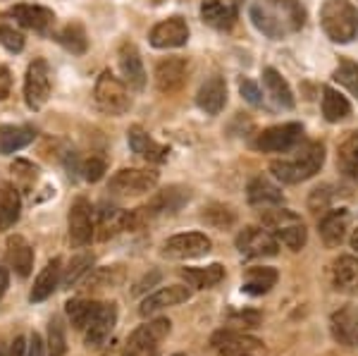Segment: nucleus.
Masks as SVG:
<instances>
[{"label": "nucleus", "instance_id": "obj_23", "mask_svg": "<svg viewBox=\"0 0 358 356\" xmlns=\"http://www.w3.org/2000/svg\"><path fill=\"white\" fill-rule=\"evenodd\" d=\"M196 103L206 115H220L224 103H227V84L222 77H210L201 84Z\"/></svg>", "mask_w": 358, "mask_h": 356}, {"label": "nucleus", "instance_id": "obj_5", "mask_svg": "<svg viewBox=\"0 0 358 356\" xmlns=\"http://www.w3.org/2000/svg\"><path fill=\"white\" fill-rule=\"evenodd\" d=\"M170 325L172 323L167 318H155V320H148V323L138 325V328L127 337L122 356H155L160 344L170 335Z\"/></svg>", "mask_w": 358, "mask_h": 356}, {"label": "nucleus", "instance_id": "obj_21", "mask_svg": "<svg viewBox=\"0 0 358 356\" xmlns=\"http://www.w3.org/2000/svg\"><path fill=\"white\" fill-rule=\"evenodd\" d=\"M10 17H15L17 24L31 29V31H38V34H45L55 22L53 10L43 8V5H15V8L10 10Z\"/></svg>", "mask_w": 358, "mask_h": 356}, {"label": "nucleus", "instance_id": "obj_20", "mask_svg": "<svg viewBox=\"0 0 358 356\" xmlns=\"http://www.w3.org/2000/svg\"><path fill=\"white\" fill-rule=\"evenodd\" d=\"M117 57H120V70L124 74V82L134 91H143V86H146V70H143V60L138 55L136 45L124 41L120 45Z\"/></svg>", "mask_w": 358, "mask_h": 356}, {"label": "nucleus", "instance_id": "obj_35", "mask_svg": "<svg viewBox=\"0 0 358 356\" xmlns=\"http://www.w3.org/2000/svg\"><path fill=\"white\" fill-rule=\"evenodd\" d=\"M55 38L72 55H84L86 48H89V38H86V31L79 22H69L67 27H62Z\"/></svg>", "mask_w": 358, "mask_h": 356}, {"label": "nucleus", "instance_id": "obj_9", "mask_svg": "<svg viewBox=\"0 0 358 356\" xmlns=\"http://www.w3.org/2000/svg\"><path fill=\"white\" fill-rule=\"evenodd\" d=\"M303 127L299 122H287V124H275L258 134L256 148L263 153H289L301 143Z\"/></svg>", "mask_w": 358, "mask_h": 356}, {"label": "nucleus", "instance_id": "obj_34", "mask_svg": "<svg viewBox=\"0 0 358 356\" xmlns=\"http://www.w3.org/2000/svg\"><path fill=\"white\" fill-rule=\"evenodd\" d=\"M127 215L129 211H122V208H103L98 211V239H108V237H115L120 232H127Z\"/></svg>", "mask_w": 358, "mask_h": 356}, {"label": "nucleus", "instance_id": "obj_44", "mask_svg": "<svg viewBox=\"0 0 358 356\" xmlns=\"http://www.w3.org/2000/svg\"><path fill=\"white\" fill-rule=\"evenodd\" d=\"M10 170L15 172V180L20 182V187H24V189L31 187L38 177V168L34 163H29V160H15Z\"/></svg>", "mask_w": 358, "mask_h": 356}, {"label": "nucleus", "instance_id": "obj_36", "mask_svg": "<svg viewBox=\"0 0 358 356\" xmlns=\"http://www.w3.org/2000/svg\"><path fill=\"white\" fill-rule=\"evenodd\" d=\"M98 306L101 304L98 301H91V299H72L65 304V311H67V318L69 323L74 325V330H86V325L91 323V318L96 315Z\"/></svg>", "mask_w": 358, "mask_h": 356}, {"label": "nucleus", "instance_id": "obj_41", "mask_svg": "<svg viewBox=\"0 0 358 356\" xmlns=\"http://www.w3.org/2000/svg\"><path fill=\"white\" fill-rule=\"evenodd\" d=\"M334 82H339L354 96H358V62H351V60L339 62V67L334 70Z\"/></svg>", "mask_w": 358, "mask_h": 356}, {"label": "nucleus", "instance_id": "obj_24", "mask_svg": "<svg viewBox=\"0 0 358 356\" xmlns=\"http://www.w3.org/2000/svg\"><path fill=\"white\" fill-rule=\"evenodd\" d=\"M60 280H62V261L60 258H53V261L45 263V268L38 273L36 283L31 287V294H29V301L31 304L45 301L57 290Z\"/></svg>", "mask_w": 358, "mask_h": 356}, {"label": "nucleus", "instance_id": "obj_15", "mask_svg": "<svg viewBox=\"0 0 358 356\" xmlns=\"http://www.w3.org/2000/svg\"><path fill=\"white\" fill-rule=\"evenodd\" d=\"M153 48H179L189 41V24L182 17H167L151 29Z\"/></svg>", "mask_w": 358, "mask_h": 356}, {"label": "nucleus", "instance_id": "obj_51", "mask_svg": "<svg viewBox=\"0 0 358 356\" xmlns=\"http://www.w3.org/2000/svg\"><path fill=\"white\" fill-rule=\"evenodd\" d=\"M8 356H27V340L24 337H15V342L10 344Z\"/></svg>", "mask_w": 358, "mask_h": 356}, {"label": "nucleus", "instance_id": "obj_25", "mask_svg": "<svg viewBox=\"0 0 358 356\" xmlns=\"http://www.w3.org/2000/svg\"><path fill=\"white\" fill-rule=\"evenodd\" d=\"M22 215V197L20 189L8 182H0V232L15 227Z\"/></svg>", "mask_w": 358, "mask_h": 356}, {"label": "nucleus", "instance_id": "obj_29", "mask_svg": "<svg viewBox=\"0 0 358 356\" xmlns=\"http://www.w3.org/2000/svg\"><path fill=\"white\" fill-rule=\"evenodd\" d=\"M275 283H277V271H275V268L256 266V268H248V271H246L244 287H241V290H244L246 294L261 297V294H268V292L275 287Z\"/></svg>", "mask_w": 358, "mask_h": 356}, {"label": "nucleus", "instance_id": "obj_2", "mask_svg": "<svg viewBox=\"0 0 358 356\" xmlns=\"http://www.w3.org/2000/svg\"><path fill=\"white\" fill-rule=\"evenodd\" d=\"M325 163V146L320 141H308L292 158H282L270 163V172L285 185H299L315 175Z\"/></svg>", "mask_w": 358, "mask_h": 356}, {"label": "nucleus", "instance_id": "obj_18", "mask_svg": "<svg viewBox=\"0 0 358 356\" xmlns=\"http://www.w3.org/2000/svg\"><path fill=\"white\" fill-rule=\"evenodd\" d=\"M189 297H192V292H189L184 285L163 287V290L153 292V294H148L146 299H143L138 313H141V315H153V313L163 311V308H170V306H177V304L189 301Z\"/></svg>", "mask_w": 358, "mask_h": 356}, {"label": "nucleus", "instance_id": "obj_43", "mask_svg": "<svg viewBox=\"0 0 358 356\" xmlns=\"http://www.w3.org/2000/svg\"><path fill=\"white\" fill-rule=\"evenodd\" d=\"M122 280V271L120 268H101V271L91 273L89 278V290H106V287H113Z\"/></svg>", "mask_w": 358, "mask_h": 356}, {"label": "nucleus", "instance_id": "obj_39", "mask_svg": "<svg viewBox=\"0 0 358 356\" xmlns=\"http://www.w3.org/2000/svg\"><path fill=\"white\" fill-rule=\"evenodd\" d=\"M91 268H94V256H91V254L74 256L72 261H69V266L65 268V273H62L60 285L62 287H74V285L79 283V280L84 278V275L91 273Z\"/></svg>", "mask_w": 358, "mask_h": 356}, {"label": "nucleus", "instance_id": "obj_42", "mask_svg": "<svg viewBox=\"0 0 358 356\" xmlns=\"http://www.w3.org/2000/svg\"><path fill=\"white\" fill-rule=\"evenodd\" d=\"M203 220L210 222L213 227L222 229V227H229L234 222V211L227 208V206H220V204H213L210 208L203 213Z\"/></svg>", "mask_w": 358, "mask_h": 356}, {"label": "nucleus", "instance_id": "obj_19", "mask_svg": "<svg viewBox=\"0 0 358 356\" xmlns=\"http://www.w3.org/2000/svg\"><path fill=\"white\" fill-rule=\"evenodd\" d=\"M192 199V192L184 187H167L163 192H158L155 197L148 201V206H143L148 220L155 215H165V213H177L187 201Z\"/></svg>", "mask_w": 358, "mask_h": 356}, {"label": "nucleus", "instance_id": "obj_47", "mask_svg": "<svg viewBox=\"0 0 358 356\" xmlns=\"http://www.w3.org/2000/svg\"><path fill=\"white\" fill-rule=\"evenodd\" d=\"M239 91H241V96L251 103V106H256V108H261L263 106V94H261V89H258L256 84L251 82V79H239Z\"/></svg>", "mask_w": 358, "mask_h": 356}, {"label": "nucleus", "instance_id": "obj_54", "mask_svg": "<svg viewBox=\"0 0 358 356\" xmlns=\"http://www.w3.org/2000/svg\"><path fill=\"white\" fill-rule=\"evenodd\" d=\"M0 356H8V352H5V349H3V347H0Z\"/></svg>", "mask_w": 358, "mask_h": 356}, {"label": "nucleus", "instance_id": "obj_31", "mask_svg": "<svg viewBox=\"0 0 358 356\" xmlns=\"http://www.w3.org/2000/svg\"><path fill=\"white\" fill-rule=\"evenodd\" d=\"M334 285L342 292L358 294V258L339 256L334 261Z\"/></svg>", "mask_w": 358, "mask_h": 356}, {"label": "nucleus", "instance_id": "obj_1", "mask_svg": "<svg viewBox=\"0 0 358 356\" xmlns=\"http://www.w3.org/2000/svg\"><path fill=\"white\" fill-rule=\"evenodd\" d=\"M251 22L268 38H285L301 31L306 10L299 0H258L251 5Z\"/></svg>", "mask_w": 358, "mask_h": 356}, {"label": "nucleus", "instance_id": "obj_38", "mask_svg": "<svg viewBox=\"0 0 358 356\" xmlns=\"http://www.w3.org/2000/svg\"><path fill=\"white\" fill-rule=\"evenodd\" d=\"M349 113H351V103L346 101L339 91L325 86V89H322V115H325L327 122H339V120H344Z\"/></svg>", "mask_w": 358, "mask_h": 356}, {"label": "nucleus", "instance_id": "obj_10", "mask_svg": "<svg viewBox=\"0 0 358 356\" xmlns=\"http://www.w3.org/2000/svg\"><path fill=\"white\" fill-rule=\"evenodd\" d=\"M213 249L210 237H206L203 232H184L175 234L163 244V256L177 258V261H187V258H199L206 256Z\"/></svg>", "mask_w": 358, "mask_h": 356}, {"label": "nucleus", "instance_id": "obj_37", "mask_svg": "<svg viewBox=\"0 0 358 356\" xmlns=\"http://www.w3.org/2000/svg\"><path fill=\"white\" fill-rule=\"evenodd\" d=\"M337 165L349 180L358 182V134L346 136L342 141L337 153Z\"/></svg>", "mask_w": 358, "mask_h": 356}, {"label": "nucleus", "instance_id": "obj_40", "mask_svg": "<svg viewBox=\"0 0 358 356\" xmlns=\"http://www.w3.org/2000/svg\"><path fill=\"white\" fill-rule=\"evenodd\" d=\"M48 356H65L67 354V337H65V325L62 320L53 315L48 323Z\"/></svg>", "mask_w": 358, "mask_h": 356}, {"label": "nucleus", "instance_id": "obj_53", "mask_svg": "<svg viewBox=\"0 0 358 356\" xmlns=\"http://www.w3.org/2000/svg\"><path fill=\"white\" fill-rule=\"evenodd\" d=\"M351 249L358 251V229H354V234H351Z\"/></svg>", "mask_w": 358, "mask_h": 356}, {"label": "nucleus", "instance_id": "obj_28", "mask_svg": "<svg viewBox=\"0 0 358 356\" xmlns=\"http://www.w3.org/2000/svg\"><path fill=\"white\" fill-rule=\"evenodd\" d=\"M263 86L268 91V96L275 101V106L285 108V111H292L294 108V94L287 84V79L282 77L275 67H265L263 70Z\"/></svg>", "mask_w": 358, "mask_h": 356}, {"label": "nucleus", "instance_id": "obj_55", "mask_svg": "<svg viewBox=\"0 0 358 356\" xmlns=\"http://www.w3.org/2000/svg\"><path fill=\"white\" fill-rule=\"evenodd\" d=\"M175 356H187V354H175Z\"/></svg>", "mask_w": 358, "mask_h": 356}, {"label": "nucleus", "instance_id": "obj_52", "mask_svg": "<svg viewBox=\"0 0 358 356\" xmlns=\"http://www.w3.org/2000/svg\"><path fill=\"white\" fill-rule=\"evenodd\" d=\"M8 287H10V271H8V268L0 266V299H3V297H5V292H8Z\"/></svg>", "mask_w": 358, "mask_h": 356}, {"label": "nucleus", "instance_id": "obj_27", "mask_svg": "<svg viewBox=\"0 0 358 356\" xmlns=\"http://www.w3.org/2000/svg\"><path fill=\"white\" fill-rule=\"evenodd\" d=\"M5 256H8V263L15 268V273L20 275V278H29V273H31V268H34V249L24 237H20V234L10 237L8 254Z\"/></svg>", "mask_w": 358, "mask_h": 356}, {"label": "nucleus", "instance_id": "obj_49", "mask_svg": "<svg viewBox=\"0 0 358 356\" xmlns=\"http://www.w3.org/2000/svg\"><path fill=\"white\" fill-rule=\"evenodd\" d=\"M27 356H45V344H43V340H41V335H38V332H34V335L29 337Z\"/></svg>", "mask_w": 358, "mask_h": 356}, {"label": "nucleus", "instance_id": "obj_3", "mask_svg": "<svg viewBox=\"0 0 358 356\" xmlns=\"http://www.w3.org/2000/svg\"><path fill=\"white\" fill-rule=\"evenodd\" d=\"M261 222L277 242L289 246L292 251H301L306 246L308 232H306L303 220L294 211H287L282 206H270V208H263Z\"/></svg>", "mask_w": 358, "mask_h": 356}, {"label": "nucleus", "instance_id": "obj_22", "mask_svg": "<svg viewBox=\"0 0 358 356\" xmlns=\"http://www.w3.org/2000/svg\"><path fill=\"white\" fill-rule=\"evenodd\" d=\"M127 141H129L131 151H134L138 158L148 160V163H163V160H167V156H170V148L151 139L141 127H131L127 131Z\"/></svg>", "mask_w": 358, "mask_h": 356}, {"label": "nucleus", "instance_id": "obj_6", "mask_svg": "<svg viewBox=\"0 0 358 356\" xmlns=\"http://www.w3.org/2000/svg\"><path fill=\"white\" fill-rule=\"evenodd\" d=\"M94 99L96 106L101 108L106 115H124L131 108V99L129 91H127V84L122 79H117L110 70H106L98 77L96 89H94Z\"/></svg>", "mask_w": 358, "mask_h": 356}, {"label": "nucleus", "instance_id": "obj_13", "mask_svg": "<svg viewBox=\"0 0 358 356\" xmlns=\"http://www.w3.org/2000/svg\"><path fill=\"white\" fill-rule=\"evenodd\" d=\"M236 249L246 258H265V256H277L280 242H277L268 229L246 227L244 232H239V237H236Z\"/></svg>", "mask_w": 358, "mask_h": 356}, {"label": "nucleus", "instance_id": "obj_33", "mask_svg": "<svg viewBox=\"0 0 358 356\" xmlns=\"http://www.w3.org/2000/svg\"><path fill=\"white\" fill-rule=\"evenodd\" d=\"M282 201H285L282 192L270 180H265V177H256V180L248 185V204L251 206L270 208V206H280Z\"/></svg>", "mask_w": 358, "mask_h": 356}, {"label": "nucleus", "instance_id": "obj_8", "mask_svg": "<svg viewBox=\"0 0 358 356\" xmlns=\"http://www.w3.org/2000/svg\"><path fill=\"white\" fill-rule=\"evenodd\" d=\"M50 96V67L43 57L29 62L24 77V101L29 111H41Z\"/></svg>", "mask_w": 358, "mask_h": 356}, {"label": "nucleus", "instance_id": "obj_14", "mask_svg": "<svg viewBox=\"0 0 358 356\" xmlns=\"http://www.w3.org/2000/svg\"><path fill=\"white\" fill-rule=\"evenodd\" d=\"M115 323H117V306L115 304H101L96 315L91 318V323L84 330L86 347H94V349L103 347L108 337H110V332L115 330Z\"/></svg>", "mask_w": 358, "mask_h": 356}, {"label": "nucleus", "instance_id": "obj_30", "mask_svg": "<svg viewBox=\"0 0 358 356\" xmlns=\"http://www.w3.org/2000/svg\"><path fill=\"white\" fill-rule=\"evenodd\" d=\"M346 227H349V213L346 211H332L320 220V237L327 246H339L344 242Z\"/></svg>", "mask_w": 358, "mask_h": 356}, {"label": "nucleus", "instance_id": "obj_12", "mask_svg": "<svg viewBox=\"0 0 358 356\" xmlns=\"http://www.w3.org/2000/svg\"><path fill=\"white\" fill-rule=\"evenodd\" d=\"M69 239H72L74 246H86L94 239L96 234V225H94V208L84 197H79L69 206Z\"/></svg>", "mask_w": 358, "mask_h": 356}, {"label": "nucleus", "instance_id": "obj_11", "mask_svg": "<svg viewBox=\"0 0 358 356\" xmlns=\"http://www.w3.org/2000/svg\"><path fill=\"white\" fill-rule=\"evenodd\" d=\"M213 347L220 356H265V344L239 330H222L213 337Z\"/></svg>", "mask_w": 358, "mask_h": 356}, {"label": "nucleus", "instance_id": "obj_4", "mask_svg": "<svg viewBox=\"0 0 358 356\" xmlns=\"http://www.w3.org/2000/svg\"><path fill=\"white\" fill-rule=\"evenodd\" d=\"M320 24L334 43H351L358 34V10L351 0H325L320 8Z\"/></svg>", "mask_w": 358, "mask_h": 356}, {"label": "nucleus", "instance_id": "obj_48", "mask_svg": "<svg viewBox=\"0 0 358 356\" xmlns=\"http://www.w3.org/2000/svg\"><path fill=\"white\" fill-rule=\"evenodd\" d=\"M261 323V315L258 313H239V315H232V325L236 330L239 328H256Z\"/></svg>", "mask_w": 358, "mask_h": 356}, {"label": "nucleus", "instance_id": "obj_26", "mask_svg": "<svg viewBox=\"0 0 358 356\" xmlns=\"http://www.w3.org/2000/svg\"><path fill=\"white\" fill-rule=\"evenodd\" d=\"M34 139H36V129L29 124H5L0 127V153L3 156L17 153L27 148Z\"/></svg>", "mask_w": 358, "mask_h": 356}, {"label": "nucleus", "instance_id": "obj_50", "mask_svg": "<svg viewBox=\"0 0 358 356\" xmlns=\"http://www.w3.org/2000/svg\"><path fill=\"white\" fill-rule=\"evenodd\" d=\"M10 89H13V74H10V70L5 65H0V101L8 99Z\"/></svg>", "mask_w": 358, "mask_h": 356}, {"label": "nucleus", "instance_id": "obj_17", "mask_svg": "<svg viewBox=\"0 0 358 356\" xmlns=\"http://www.w3.org/2000/svg\"><path fill=\"white\" fill-rule=\"evenodd\" d=\"M244 0H203L201 17L213 29H229L239 17V8Z\"/></svg>", "mask_w": 358, "mask_h": 356}, {"label": "nucleus", "instance_id": "obj_16", "mask_svg": "<svg viewBox=\"0 0 358 356\" xmlns=\"http://www.w3.org/2000/svg\"><path fill=\"white\" fill-rule=\"evenodd\" d=\"M189 74V62L184 57H165L155 67V86L163 94H175L184 86Z\"/></svg>", "mask_w": 358, "mask_h": 356}, {"label": "nucleus", "instance_id": "obj_7", "mask_svg": "<svg viewBox=\"0 0 358 356\" xmlns=\"http://www.w3.org/2000/svg\"><path fill=\"white\" fill-rule=\"evenodd\" d=\"M158 185V172L141 170V168H124L115 172L108 182V192L115 197H141V194L153 192Z\"/></svg>", "mask_w": 358, "mask_h": 356}, {"label": "nucleus", "instance_id": "obj_45", "mask_svg": "<svg viewBox=\"0 0 358 356\" xmlns=\"http://www.w3.org/2000/svg\"><path fill=\"white\" fill-rule=\"evenodd\" d=\"M0 45L8 48L10 53H20V50L24 48V36H22V31H17L15 27L0 24Z\"/></svg>", "mask_w": 358, "mask_h": 356}, {"label": "nucleus", "instance_id": "obj_32", "mask_svg": "<svg viewBox=\"0 0 358 356\" xmlns=\"http://www.w3.org/2000/svg\"><path fill=\"white\" fill-rule=\"evenodd\" d=\"M182 278L196 290H210V287L220 285L224 280V268L220 263H210L206 268H184Z\"/></svg>", "mask_w": 358, "mask_h": 356}, {"label": "nucleus", "instance_id": "obj_46", "mask_svg": "<svg viewBox=\"0 0 358 356\" xmlns=\"http://www.w3.org/2000/svg\"><path fill=\"white\" fill-rule=\"evenodd\" d=\"M79 172L84 175V180H86V182H98L103 175H106V160L91 156L89 160H84V163H82V168H79Z\"/></svg>", "mask_w": 358, "mask_h": 356}]
</instances>
